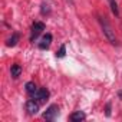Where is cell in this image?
I'll list each match as a JSON object with an SVG mask.
<instances>
[{"label":"cell","instance_id":"cell-12","mask_svg":"<svg viewBox=\"0 0 122 122\" xmlns=\"http://www.w3.org/2000/svg\"><path fill=\"white\" fill-rule=\"evenodd\" d=\"M65 45H62V46H60V49H59V52H56V56L57 57H63L65 56Z\"/></svg>","mask_w":122,"mask_h":122},{"label":"cell","instance_id":"cell-7","mask_svg":"<svg viewBox=\"0 0 122 122\" xmlns=\"http://www.w3.org/2000/svg\"><path fill=\"white\" fill-rule=\"evenodd\" d=\"M85 118H86V115H85L83 112H81V111H76V112L71 113V116H69V119H71L72 122H81V121H83Z\"/></svg>","mask_w":122,"mask_h":122},{"label":"cell","instance_id":"cell-10","mask_svg":"<svg viewBox=\"0 0 122 122\" xmlns=\"http://www.w3.org/2000/svg\"><path fill=\"white\" fill-rule=\"evenodd\" d=\"M25 88H26V92H27L30 96H33V95H35V92L39 89V88H37V86H36L33 82H27V83L25 85Z\"/></svg>","mask_w":122,"mask_h":122},{"label":"cell","instance_id":"cell-5","mask_svg":"<svg viewBox=\"0 0 122 122\" xmlns=\"http://www.w3.org/2000/svg\"><path fill=\"white\" fill-rule=\"evenodd\" d=\"M26 111L29 115H36L39 112V102L36 99H30L26 102Z\"/></svg>","mask_w":122,"mask_h":122},{"label":"cell","instance_id":"cell-11","mask_svg":"<svg viewBox=\"0 0 122 122\" xmlns=\"http://www.w3.org/2000/svg\"><path fill=\"white\" fill-rule=\"evenodd\" d=\"M108 3H109V7L112 10V13L115 16H119V9H118V3H116V0H108Z\"/></svg>","mask_w":122,"mask_h":122},{"label":"cell","instance_id":"cell-13","mask_svg":"<svg viewBox=\"0 0 122 122\" xmlns=\"http://www.w3.org/2000/svg\"><path fill=\"white\" fill-rule=\"evenodd\" d=\"M68 2H69V3H71V5H73V0H68Z\"/></svg>","mask_w":122,"mask_h":122},{"label":"cell","instance_id":"cell-1","mask_svg":"<svg viewBox=\"0 0 122 122\" xmlns=\"http://www.w3.org/2000/svg\"><path fill=\"white\" fill-rule=\"evenodd\" d=\"M98 22H99V25H101V27H102V32H103V36L112 43V45H116V36H115V30L112 29V26H111V23L105 19V17H102V16H98Z\"/></svg>","mask_w":122,"mask_h":122},{"label":"cell","instance_id":"cell-8","mask_svg":"<svg viewBox=\"0 0 122 122\" xmlns=\"http://www.w3.org/2000/svg\"><path fill=\"white\" fill-rule=\"evenodd\" d=\"M10 73H12V78L17 79V78L20 76V73H22V66L17 65V63L12 65V68H10Z\"/></svg>","mask_w":122,"mask_h":122},{"label":"cell","instance_id":"cell-6","mask_svg":"<svg viewBox=\"0 0 122 122\" xmlns=\"http://www.w3.org/2000/svg\"><path fill=\"white\" fill-rule=\"evenodd\" d=\"M50 43H52V35H50V33H46V35L42 37V40H40V43H39V47H40V49H47V47L50 46Z\"/></svg>","mask_w":122,"mask_h":122},{"label":"cell","instance_id":"cell-2","mask_svg":"<svg viewBox=\"0 0 122 122\" xmlns=\"http://www.w3.org/2000/svg\"><path fill=\"white\" fill-rule=\"evenodd\" d=\"M45 30V23L43 22H35L32 26V33H30V40L37 39V36Z\"/></svg>","mask_w":122,"mask_h":122},{"label":"cell","instance_id":"cell-3","mask_svg":"<svg viewBox=\"0 0 122 122\" xmlns=\"http://www.w3.org/2000/svg\"><path fill=\"white\" fill-rule=\"evenodd\" d=\"M57 113H59L57 105H50V106L46 109V112L43 113V118H45L46 121H53V119L57 116Z\"/></svg>","mask_w":122,"mask_h":122},{"label":"cell","instance_id":"cell-9","mask_svg":"<svg viewBox=\"0 0 122 122\" xmlns=\"http://www.w3.org/2000/svg\"><path fill=\"white\" fill-rule=\"evenodd\" d=\"M17 42H19V33H13L9 39H7V42H6V46H9V47H13V46H16L17 45Z\"/></svg>","mask_w":122,"mask_h":122},{"label":"cell","instance_id":"cell-4","mask_svg":"<svg viewBox=\"0 0 122 122\" xmlns=\"http://www.w3.org/2000/svg\"><path fill=\"white\" fill-rule=\"evenodd\" d=\"M32 98L36 99L37 102H45V101H47V98H49V91H47L46 88H39V89L35 92V95H33Z\"/></svg>","mask_w":122,"mask_h":122}]
</instances>
